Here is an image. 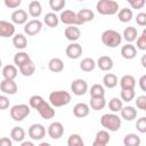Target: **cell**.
Returning <instances> with one entry per match:
<instances>
[{
    "label": "cell",
    "instance_id": "ac0fdd59",
    "mask_svg": "<svg viewBox=\"0 0 146 146\" xmlns=\"http://www.w3.org/2000/svg\"><path fill=\"white\" fill-rule=\"evenodd\" d=\"M120 87L121 90H135L136 79L130 74H125L120 79Z\"/></svg>",
    "mask_w": 146,
    "mask_h": 146
},
{
    "label": "cell",
    "instance_id": "f35d334b",
    "mask_svg": "<svg viewBox=\"0 0 146 146\" xmlns=\"http://www.w3.org/2000/svg\"><path fill=\"white\" fill-rule=\"evenodd\" d=\"M67 146H84L83 139L78 133H72L67 138Z\"/></svg>",
    "mask_w": 146,
    "mask_h": 146
},
{
    "label": "cell",
    "instance_id": "e0dca14e",
    "mask_svg": "<svg viewBox=\"0 0 146 146\" xmlns=\"http://www.w3.org/2000/svg\"><path fill=\"white\" fill-rule=\"evenodd\" d=\"M89 113H90V107L86 103H78L73 107V114H74V116H76L79 119L88 116Z\"/></svg>",
    "mask_w": 146,
    "mask_h": 146
},
{
    "label": "cell",
    "instance_id": "4316f807",
    "mask_svg": "<svg viewBox=\"0 0 146 146\" xmlns=\"http://www.w3.org/2000/svg\"><path fill=\"white\" fill-rule=\"evenodd\" d=\"M25 130L22 127H14L10 131V139L17 143H22L24 141L25 138Z\"/></svg>",
    "mask_w": 146,
    "mask_h": 146
},
{
    "label": "cell",
    "instance_id": "60d3db41",
    "mask_svg": "<svg viewBox=\"0 0 146 146\" xmlns=\"http://www.w3.org/2000/svg\"><path fill=\"white\" fill-rule=\"evenodd\" d=\"M43 102H44V99H43V97L40 96V95H33V96L30 98V100H29L30 107H32V108H34V110H38L39 106H40Z\"/></svg>",
    "mask_w": 146,
    "mask_h": 146
},
{
    "label": "cell",
    "instance_id": "5bb4252c",
    "mask_svg": "<svg viewBox=\"0 0 146 146\" xmlns=\"http://www.w3.org/2000/svg\"><path fill=\"white\" fill-rule=\"evenodd\" d=\"M0 90L6 95H15L17 92V84L14 80L3 79L0 82Z\"/></svg>",
    "mask_w": 146,
    "mask_h": 146
},
{
    "label": "cell",
    "instance_id": "e575fe53",
    "mask_svg": "<svg viewBox=\"0 0 146 146\" xmlns=\"http://www.w3.org/2000/svg\"><path fill=\"white\" fill-rule=\"evenodd\" d=\"M34 71H35V65H34V63L32 60L25 63L24 65H22L19 67V72L24 76H31L34 73Z\"/></svg>",
    "mask_w": 146,
    "mask_h": 146
},
{
    "label": "cell",
    "instance_id": "f6af8a7d",
    "mask_svg": "<svg viewBox=\"0 0 146 146\" xmlns=\"http://www.w3.org/2000/svg\"><path fill=\"white\" fill-rule=\"evenodd\" d=\"M136 128L140 133H145L146 132V117L141 116L137 120L136 122Z\"/></svg>",
    "mask_w": 146,
    "mask_h": 146
},
{
    "label": "cell",
    "instance_id": "f907efd6",
    "mask_svg": "<svg viewBox=\"0 0 146 146\" xmlns=\"http://www.w3.org/2000/svg\"><path fill=\"white\" fill-rule=\"evenodd\" d=\"M9 107V98L5 95H0V110H7Z\"/></svg>",
    "mask_w": 146,
    "mask_h": 146
},
{
    "label": "cell",
    "instance_id": "4fadbf2b",
    "mask_svg": "<svg viewBox=\"0 0 146 146\" xmlns=\"http://www.w3.org/2000/svg\"><path fill=\"white\" fill-rule=\"evenodd\" d=\"M15 35V25L7 21H0V36L10 38Z\"/></svg>",
    "mask_w": 146,
    "mask_h": 146
},
{
    "label": "cell",
    "instance_id": "816d5d0a",
    "mask_svg": "<svg viewBox=\"0 0 146 146\" xmlns=\"http://www.w3.org/2000/svg\"><path fill=\"white\" fill-rule=\"evenodd\" d=\"M0 146H13V140L9 137L0 138Z\"/></svg>",
    "mask_w": 146,
    "mask_h": 146
},
{
    "label": "cell",
    "instance_id": "8fae6325",
    "mask_svg": "<svg viewBox=\"0 0 146 146\" xmlns=\"http://www.w3.org/2000/svg\"><path fill=\"white\" fill-rule=\"evenodd\" d=\"M48 135L52 139H59L64 135V125L60 122H52L48 127Z\"/></svg>",
    "mask_w": 146,
    "mask_h": 146
},
{
    "label": "cell",
    "instance_id": "44dd1931",
    "mask_svg": "<svg viewBox=\"0 0 146 146\" xmlns=\"http://www.w3.org/2000/svg\"><path fill=\"white\" fill-rule=\"evenodd\" d=\"M121 56L124 59H133L137 56V48L131 43H127L121 48Z\"/></svg>",
    "mask_w": 146,
    "mask_h": 146
},
{
    "label": "cell",
    "instance_id": "7402d4cb",
    "mask_svg": "<svg viewBox=\"0 0 146 146\" xmlns=\"http://www.w3.org/2000/svg\"><path fill=\"white\" fill-rule=\"evenodd\" d=\"M29 14L33 17V19H36L42 14V6L40 1L33 0L29 3Z\"/></svg>",
    "mask_w": 146,
    "mask_h": 146
},
{
    "label": "cell",
    "instance_id": "11a10c76",
    "mask_svg": "<svg viewBox=\"0 0 146 146\" xmlns=\"http://www.w3.org/2000/svg\"><path fill=\"white\" fill-rule=\"evenodd\" d=\"M91 146H107V145H104V144H102V143H99L97 140H94V143H92Z\"/></svg>",
    "mask_w": 146,
    "mask_h": 146
},
{
    "label": "cell",
    "instance_id": "f5cc1de1",
    "mask_svg": "<svg viewBox=\"0 0 146 146\" xmlns=\"http://www.w3.org/2000/svg\"><path fill=\"white\" fill-rule=\"evenodd\" d=\"M139 88L143 91H146V74H144L139 78Z\"/></svg>",
    "mask_w": 146,
    "mask_h": 146
},
{
    "label": "cell",
    "instance_id": "30bf717a",
    "mask_svg": "<svg viewBox=\"0 0 146 146\" xmlns=\"http://www.w3.org/2000/svg\"><path fill=\"white\" fill-rule=\"evenodd\" d=\"M36 111L40 114V116L42 119H44V120H50V119H52L55 116V110H54V107L49 103H47L46 100L39 106V108Z\"/></svg>",
    "mask_w": 146,
    "mask_h": 146
},
{
    "label": "cell",
    "instance_id": "c3c4849f",
    "mask_svg": "<svg viewBox=\"0 0 146 146\" xmlns=\"http://www.w3.org/2000/svg\"><path fill=\"white\" fill-rule=\"evenodd\" d=\"M129 5L132 9H141L145 6V0H129Z\"/></svg>",
    "mask_w": 146,
    "mask_h": 146
},
{
    "label": "cell",
    "instance_id": "681fc988",
    "mask_svg": "<svg viewBox=\"0 0 146 146\" xmlns=\"http://www.w3.org/2000/svg\"><path fill=\"white\" fill-rule=\"evenodd\" d=\"M136 23L139 26H145L146 25V14L145 13H139L136 16Z\"/></svg>",
    "mask_w": 146,
    "mask_h": 146
},
{
    "label": "cell",
    "instance_id": "7a4b0ae2",
    "mask_svg": "<svg viewBox=\"0 0 146 146\" xmlns=\"http://www.w3.org/2000/svg\"><path fill=\"white\" fill-rule=\"evenodd\" d=\"M100 124L107 131H117L121 128V117L115 113H106L100 117Z\"/></svg>",
    "mask_w": 146,
    "mask_h": 146
},
{
    "label": "cell",
    "instance_id": "6f0895ef",
    "mask_svg": "<svg viewBox=\"0 0 146 146\" xmlns=\"http://www.w3.org/2000/svg\"><path fill=\"white\" fill-rule=\"evenodd\" d=\"M39 146H51L49 143H46V141H42V143H40L39 144Z\"/></svg>",
    "mask_w": 146,
    "mask_h": 146
},
{
    "label": "cell",
    "instance_id": "ba28073f",
    "mask_svg": "<svg viewBox=\"0 0 146 146\" xmlns=\"http://www.w3.org/2000/svg\"><path fill=\"white\" fill-rule=\"evenodd\" d=\"M29 137L33 140H41L46 136V128L41 123H34L29 128Z\"/></svg>",
    "mask_w": 146,
    "mask_h": 146
},
{
    "label": "cell",
    "instance_id": "d4e9b609",
    "mask_svg": "<svg viewBox=\"0 0 146 146\" xmlns=\"http://www.w3.org/2000/svg\"><path fill=\"white\" fill-rule=\"evenodd\" d=\"M122 36H123L122 39H124L127 42L131 43V42H133L135 40H137L138 31H137V29H136V27H133V26H128V27H125V29H124Z\"/></svg>",
    "mask_w": 146,
    "mask_h": 146
},
{
    "label": "cell",
    "instance_id": "603a6c76",
    "mask_svg": "<svg viewBox=\"0 0 146 146\" xmlns=\"http://www.w3.org/2000/svg\"><path fill=\"white\" fill-rule=\"evenodd\" d=\"M120 113H121V117L127 121H132L133 119L137 117V110L133 106H123Z\"/></svg>",
    "mask_w": 146,
    "mask_h": 146
},
{
    "label": "cell",
    "instance_id": "4dcf8cb0",
    "mask_svg": "<svg viewBox=\"0 0 146 146\" xmlns=\"http://www.w3.org/2000/svg\"><path fill=\"white\" fill-rule=\"evenodd\" d=\"M30 60H31V58H30L29 54L25 51H18L14 56V64H15V66H18V68Z\"/></svg>",
    "mask_w": 146,
    "mask_h": 146
},
{
    "label": "cell",
    "instance_id": "277c9868",
    "mask_svg": "<svg viewBox=\"0 0 146 146\" xmlns=\"http://www.w3.org/2000/svg\"><path fill=\"white\" fill-rule=\"evenodd\" d=\"M96 9L100 15H115L119 11V3L114 0H99Z\"/></svg>",
    "mask_w": 146,
    "mask_h": 146
},
{
    "label": "cell",
    "instance_id": "d6a6232c",
    "mask_svg": "<svg viewBox=\"0 0 146 146\" xmlns=\"http://www.w3.org/2000/svg\"><path fill=\"white\" fill-rule=\"evenodd\" d=\"M90 97L91 98H100V97H105V89L102 84L99 83H96V84H92L90 90Z\"/></svg>",
    "mask_w": 146,
    "mask_h": 146
},
{
    "label": "cell",
    "instance_id": "2e32d148",
    "mask_svg": "<svg viewBox=\"0 0 146 146\" xmlns=\"http://www.w3.org/2000/svg\"><path fill=\"white\" fill-rule=\"evenodd\" d=\"M64 35L66 36L67 40L72 41V42H75L80 39L81 36V31L78 26H74V25H71V26H67L65 27L64 30Z\"/></svg>",
    "mask_w": 146,
    "mask_h": 146
},
{
    "label": "cell",
    "instance_id": "9c48e42d",
    "mask_svg": "<svg viewBox=\"0 0 146 146\" xmlns=\"http://www.w3.org/2000/svg\"><path fill=\"white\" fill-rule=\"evenodd\" d=\"M71 91L75 96H83L88 91V83L83 79H76L71 83Z\"/></svg>",
    "mask_w": 146,
    "mask_h": 146
},
{
    "label": "cell",
    "instance_id": "8d00e7d4",
    "mask_svg": "<svg viewBox=\"0 0 146 146\" xmlns=\"http://www.w3.org/2000/svg\"><path fill=\"white\" fill-rule=\"evenodd\" d=\"M106 105V100L105 97H100V98H91L90 103H89V107H91L94 111H100L105 107Z\"/></svg>",
    "mask_w": 146,
    "mask_h": 146
},
{
    "label": "cell",
    "instance_id": "836d02e7",
    "mask_svg": "<svg viewBox=\"0 0 146 146\" xmlns=\"http://www.w3.org/2000/svg\"><path fill=\"white\" fill-rule=\"evenodd\" d=\"M43 22L49 27H56L58 25V23H59V17L55 13H48V14L44 15Z\"/></svg>",
    "mask_w": 146,
    "mask_h": 146
},
{
    "label": "cell",
    "instance_id": "ffe728a7",
    "mask_svg": "<svg viewBox=\"0 0 146 146\" xmlns=\"http://www.w3.org/2000/svg\"><path fill=\"white\" fill-rule=\"evenodd\" d=\"M96 66L104 72L111 71L113 68V59L110 56H100L96 63Z\"/></svg>",
    "mask_w": 146,
    "mask_h": 146
},
{
    "label": "cell",
    "instance_id": "d590c367",
    "mask_svg": "<svg viewBox=\"0 0 146 146\" xmlns=\"http://www.w3.org/2000/svg\"><path fill=\"white\" fill-rule=\"evenodd\" d=\"M117 16H119V21H120V22H122V23H128V22H130V21L132 19L133 13H132V10L129 9V8H122V9H120Z\"/></svg>",
    "mask_w": 146,
    "mask_h": 146
},
{
    "label": "cell",
    "instance_id": "6da1fadb",
    "mask_svg": "<svg viewBox=\"0 0 146 146\" xmlns=\"http://www.w3.org/2000/svg\"><path fill=\"white\" fill-rule=\"evenodd\" d=\"M71 94L65 90H56L49 94V104L52 107H62L71 103Z\"/></svg>",
    "mask_w": 146,
    "mask_h": 146
},
{
    "label": "cell",
    "instance_id": "83f0119b",
    "mask_svg": "<svg viewBox=\"0 0 146 146\" xmlns=\"http://www.w3.org/2000/svg\"><path fill=\"white\" fill-rule=\"evenodd\" d=\"M13 44L15 48L17 49H25L27 47V39L24 34H21V33H17L13 36Z\"/></svg>",
    "mask_w": 146,
    "mask_h": 146
},
{
    "label": "cell",
    "instance_id": "cb8c5ba5",
    "mask_svg": "<svg viewBox=\"0 0 146 146\" xmlns=\"http://www.w3.org/2000/svg\"><path fill=\"white\" fill-rule=\"evenodd\" d=\"M48 68H49V71H51L54 73H59L64 70V63L60 58L54 57L48 62Z\"/></svg>",
    "mask_w": 146,
    "mask_h": 146
},
{
    "label": "cell",
    "instance_id": "9a60e30c",
    "mask_svg": "<svg viewBox=\"0 0 146 146\" xmlns=\"http://www.w3.org/2000/svg\"><path fill=\"white\" fill-rule=\"evenodd\" d=\"M10 18H11L13 24H17V25L26 24L27 23V13L24 9H16L15 11H13Z\"/></svg>",
    "mask_w": 146,
    "mask_h": 146
},
{
    "label": "cell",
    "instance_id": "ee69618b",
    "mask_svg": "<svg viewBox=\"0 0 146 146\" xmlns=\"http://www.w3.org/2000/svg\"><path fill=\"white\" fill-rule=\"evenodd\" d=\"M137 48L143 51L146 50V30H144L140 36L137 38Z\"/></svg>",
    "mask_w": 146,
    "mask_h": 146
},
{
    "label": "cell",
    "instance_id": "74e56055",
    "mask_svg": "<svg viewBox=\"0 0 146 146\" xmlns=\"http://www.w3.org/2000/svg\"><path fill=\"white\" fill-rule=\"evenodd\" d=\"M122 107H123V103H122V100H121L119 97L112 98V99L110 100V103H108V108H110L113 113L120 112V111L122 110Z\"/></svg>",
    "mask_w": 146,
    "mask_h": 146
},
{
    "label": "cell",
    "instance_id": "bcb514c9",
    "mask_svg": "<svg viewBox=\"0 0 146 146\" xmlns=\"http://www.w3.org/2000/svg\"><path fill=\"white\" fill-rule=\"evenodd\" d=\"M136 106L141 110V111H146V96L145 95H140L137 97L136 99Z\"/></svg>",
    "mask_w": 146,
    "mask_h": 146
},
{
    "label": "cell",
    "instance_id": "8992f818",
    "mask_svg": "<svg viewBox=\"0 0 146 146\" xmlns=\"http://www.w3.org/2000/svg\"><path fill=\"white\" fill-rule=\"evenodd\" d=\"M59 19H60V22L63 24H66L68 26H71V25H74V26L80 25V22L78 19L76 13H74L71 9H66V10L62 11L60 13V16H59Z\"/></svg>",
    "mask_w": 146,
    "mask_h": 146
},
{
    "label": "cell",
    "instance_id": "f1b7e54d",
    "mask_svg": "<svg viewBox=\"0 0 146 146\" xmlns=\"http://www.w3.org/2000/svg\"><path fill=\"white\" fill-rule=\"evenodd\" d=\"M103 84L108 88V89H113L115 88L117 84H119V80H117V76L113 73H107L104 75L103 78Z\"/></svg>",
    "mask_w": 146,
    "mask_h": 146
},
{
    "label": "cell",
    "instance_id": "ab89813d",
    "mask_svg": "<svg viewBox=\"0 0 146 146\" xmlns=\"http://www.w3.org/2000/svg\"><path fill=\"white\" fill-rule=\"evenodd\" d=\"M95 140L104 144V145H107L110 143V133L107 130H99L97 131L96 133V137H95Z\"/></svg>",
    "mask_w": 146,
    "mask_h": 146
},
{
    "label": "cell",
    "instance_id": "5b68a950",
    "mask_svg": "<svg viewBox=\"0 0 146 146\" xmlns=\"http://www.w3.org/2000/svg\"><path fill=\"white\" fill-rule=\"evenodd\" d=\"M31 110H30V106L26 105V104H17V105H14L11 108H10V116L14 121L16 122H19V121H23L26 116H29Z\"/></svg>",
    "mask_w": 146,
    "mask_h": 146
},
{
    "label": "cell",
    "instance_id": "7bdbcfd3",
    "mask_svg": "<svg viewBox=\"0 0 146 146\" xmlns=\"http://www.w3.org/2000/svg\"><path fill=\"white\" fill-rule=\"evenodd\" d=\"M136 94H135V90H121V100L122 102H131L133 98H135Z\"/></svg>",
    "mask_w": 146,
    "mask_h": 146
},
{
    "label": "cell",
    "instance_id": "7c38bea8",
    "mask_svg": "<svg viewBox=\"0 0 146 146\" xmlns=\"http://www.w3.org/2000/svg\"><path fill=\"white\" fill-rule=\"evenodd\" d=\"M65 54L71 59H78L82 55V46L76 42H72L66 47Z\"/></svg>",
    "mask_w": 146,
    "mask_h": 146
},
{
    "label": "cell",
    "instance_id": "7dc6e473",
    "mask_svg": "<svg viewBox=\"0 0 146 146\" xmlns=\"http://www.w3.org/2000/svg\"><path fill=\"white\" fill-rule=\"evenodd\" d=\"M21 3H22V0H5V6L10 9L18 8L21 6Z\"/></svg>",
    "mask_w": 146,
    "mask_h": 146
},
{
    "label": "cell",
    "instance_id": "b9f144b4",
    "mask_svg": "<svg viewBox=\"0 0 146 146\" xmlns=\"http://www.w3.org/2000/svg\"><path fill=\"white\" fill-rule=\"evenodd\" d=\"M66 5L65 0H50L49 1V6L54 11H60Z\"/></svg>",
    "mask_w": 146,
    "mask_h": 146
},
{
    "label": "cell",
    "instance_id": "52a82bcc",
    "mask_svg": "<svg viewBox=\"0 0 146 146\" xmlns=\"http://www.w3.org/2000/svg\"><path fill=\"white\" fill-rule=\"evenodd\" d=\"M42 30V22L40 19H31L24 25V32L25 34L33 36L38 33H40Z\"/></svg>",
    "mask_w": 146,
    "mask_h": 146
},
{
    "label": "cell",
    "instance_id": "484cf974",
    "mask_svg": "<svg viewBox=\"0 0 146 146\" xmlns=\"http://www.w3.org/2000/svg\"><path fill=\"white\" fill-rule=\"evenodd\" d=\"M17 73L18 71L16 66L13 64H8L2 68V75H3V79L6 80H15V78L17 76Z\"/></svg>",
    "mask_w": 146,
    "mask_h": 146
},
{
    "label": "cell",
    "instance_id": "3957f363",
    "mask_svg": "<svg viewBox=\"0 0 146 146\" xmlns=\"http://www.w3.org/2000/svg\"><path fill=\"white\" fill-rule=\"evenodd\" d=\"M102 42L108 48H116L122 42V35L115 30H106L102 34Z\"/></svg>",
    "mask_w": 146,
    "mask_h": 146
},
{
    "label": "cell",
    "instance_id": "db71d44e",
    "mask_svg": "<svg viewBox=\"0 0 146 146\" xmlns=\"http://www.w3.org/2000/svg\"><path fill=\"white\" fill-rule=\"evenodd\" d=\"M21 146H35L32 141H29V140H25V141H22Z\"/></svg>",
    "mask_w": 146,
    "mask_h": 146
},
{
    "label": "cell",
    "instance_id": "1f68e13d",
    "mask_svg": "<svg viewBox=\"0 0 146 146\" xmlns=\"http://www.w3.org/2000/svg\"><path fill=\"white\" fill-rule=\"evenodd\" d=\"M95 67H96V62L90 57L83 58L80 63V68L83 72H91V71L95 70Z\"/></svg>",
    "mask_w": 146,
    "mask_h": 146
},
{
    "label": "cell",
    "instance_id": "9f6ffc18",
    "mask_svg": "<svg viewBox=\"0 0 146 146\" xmlns=\"http://www.w3.org/2000/svg\"><path fill=\"white\" fill-rule=\"evenodd\" d=\"M141 65H143V67H146V55H144L141 57Z\"/></svg>",
    "mask_w": 146,
    "mask_h": 146
},
{
    "label": "cell",
    "instance_id": "d6986e66",
    "mask_svg": "<svg viewBox=\"0 0 146 146\" xmlns=\"http://www.w3.org/2000/svg\"><path fill=\"white\" fill-rule=\"evenodd\" d=\"M76 16H78V19L80 22V25L87 23V22H91L94 18H95V14L91 9H88V8H83V9H80L78 13H76Z\"/></svg>",
    "mask_w": 146,
    "mask_h": 146
},
{
    "label": "cell",
    "instance_id": "f546056e",
    "mask_svg": "<svg viewBox=\"0 0 146 146\" xmlns=\"http://www.w3.org/2000/svg\"><path fill=\"white\" fill-rule=\"evenodd\" d=\"M141 139L137 133H128L123 138V145L124 146H140Z\"/></svg>",
    "mask_w": 146,
    "mask_h": 146
},
{
    "label": "cell",
    "instance_id": "680465c9",
    "mask_svg": "<svg viewBox=\"0 0 146 146\" xmlns=\"http://www.w3.org/2000/svg\"><path fill=\"white\" fill-rule=\"evenodd\" d=\"M1 65H2V60H1V58H0V67H1Z\"/></svg>",
    "mask_w": 146,
    "mask_h": 146
}]
</instances>
